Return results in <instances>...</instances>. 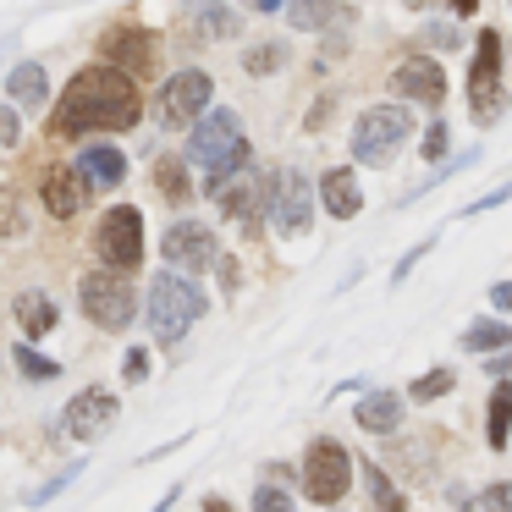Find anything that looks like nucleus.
Returning <instances> with one entry per match:
<instances>
[{"instance_id":"obj_18","label":"nucleus","mask_w":512,"mask_h":512,"mask_svg":"<svg viewBox=\"0 0 512 512\" xmlns=\"http://www.w3.org/2000/svg\"><path fill=\"white\" fill-rule=\"evenodd\" d=\"M78 177L83 182H100V188H116V182L127 177V155H122V149H111V144H89L78 155Z\"/></svg>"},{"instance_id":"obj_7","label":"nucleus","mask_w":512,"mask_h":512,"mask_svg":"<svg viewBox=\"0 0 512 512\" xmlns=\"http://www.w3.org/2000/svg\"><path fill=\"white\" fill-rule=\"evenodd\" d=\"M94 248L111 270H138L144 259V215L133 204H116V210L100 215V232H94Z\"/></svg>"},{"instance_id":"obj_24","label":"nucleus","mask_w":512,"mask_h":512,"mask_svg":"<svg viewBox=\"0 0 512 512\" xmlns=\"http://www.w3.org/2000/svg\"><path fill=\"white\" fill-rule=\"evenodd\" d=\"M507 430H512V386L507 380H496V391H490V446H507Z\"/></svg>"},{"instance_id":"obj_37","label":"nucleus","mask_w":512,"mask_h":512,"mask_svg":"<svg viewBox=\"0 0 512 512\" xmlns=\"http://www.w3.org/2000/svg\"><path fill=\"white\" fill-rule=\"evenodd\" d=\"M490 303H496L501 314H512V281H496V287H490Z\"/></svg>"},{"instance_id":"obj_26","label":"nucleus","mask_w":512,"mask_h":512,"mask_svg":"<svg viewBox=\"0 0 512 512\" xmlns=\"http://www.w3.org/2000/svg\"><path fill=\"white\" fill-rule=\"evenodd\" d=\"M155 188L166 193L171 204H182V199L193 193V188H188V166H182V160H171V155L155 160Z\"/></svg>"},{"instance_id":"obj_28","label":"nucleus","mask_w":512,"mask_h":512,"mask_svg":"<svg viewBox=\"0 0 512 512\" xmlns=\"http://www.w3.org/2000/svg\"><path fill=\"white\" fill-rule=\"evenodd\" d=\"M457 512H512V485H485L474 501H463Z\"/></svg>"},{"instance_id":"obj_34","label":"nucleus","mask_w":512,"mask_h":512,"mask_svg":"<svg viewBox=\"0 0 512 512\" xmlns=\"http://www.w3.org/2000/svg\"><path fill=\"white\" fill-rule=\"evenodd\" d=\"M419 155H430V160L446 155V122H430V133H424V149H419Z\"/></svg>"},{"instance_id":"obj_8","label":"nucleus","mask_w":512,"mask_h":512,"mask_svg":"<svg viewBox=\"0 0 512 512\" xmlns=\"http://www.w3.org/2000/svg\"><path fill=\"white\" fill-rule=\"evenodd\" d=\"M210 94H215L210 72H199V67L177 72V78L160 89V116H166V127H199L204 116H210Z\"/></svg>"},{"instance_id":"obj_39","label":"nucleus","mask_w":512,"mask_h":512,"mask_svg":"<svg viewBox=\"0 0 512 512\" xmlns=\"http://www.w3.org/2000/svg\"><path fill=\"white\" fill-rule=\"evenodd\" d=\"M248 12H276V6H287V0H243Z\"/></svg>"},{"instance_id":"obj_12","label":"nucleus","mask_w":512,"mask_h":512,"mask_svg":"<svg viewBox=\"0 0 512 512\" xmlns=\"http://www.w3.org/2000/svg\"><path fill=\"white\" fill-rule=\"evenodd\" d=\"M160 248H166L171 270H182V276H188V270H210L215 265V232H210V226H199V221H177Z\"/></svg>"},{"instance_id":"obj_23","label":"nucleus","mask_w":512,"mask_h":512,"mask_svg":"<svg viewBox=\"0 0 512 512\" xmlns=\"http://www.w3.org/2000/svg\"><path fill=\"white\" fill-rule=\"evenodd\" d=\"M364 496H369V512H402V507H408L402 490L386 479V468H375V457L364 463Z\"/></svg>"},{"instance_id":"obj_11","label":"nucleus","mask_w":512,"mask_h":512,"mask_svg":"<svg viewBox=\"0 0 512 512\" xmlns=\"http://www.w3.org/2000/svg\"><path fill=\"white\" fill-rule=\"evenodd\" d=\"M116 424V397L105 386H89V391H78V397L67 402V419H61V430L72 435V441H100L105 430Z\"/></svg>"},{"instance_id":"obj_10","label":"nucleus","mask_w":512,"mask_h":512,"mask_svg":"<svg viewBox=\"0 0 512 512\" xmlns=\"http://www.w3.org/2000/svg\"><path fill=\"white\" fill-rule=\"evenodd\" d=\"M309 215H314L309 177H303L298 166L276 171V177H270V226H276L281 237H303L309 232Z\"/></svg>"},{"instance_id":"obj_32","label":"nucleus","mask_w":512,"mask_h":512,"mask_svg":"<svg viewBox=\"0 0 512 512\" xmlns=\"http://www.w3.org/2000/svg\"><path fill=\"white\" fill-rule=\"evenodd\" d=\"M122 375L133 380V386H138V380H149V353H144V347H133V353L122 358Z\"/></svg>"},{"instance_id":"obj_42","label":"nucleus","mask_w":512,"mask_h":512,"mask_svg":"<svg viewBox=\"0 0 512 512\" xmlns=\"http://www.w3.org/2000/svg\"><path fill=\"white\" fill-rule=\"evenodd\" d=\"M408 6H430V0H408Z\"/></svg>"},{"instance_id":"obj_15","label":"nucleus","mask_w":512,"mask_h":512,"mask_svg":"<svg viewBox=\"0 0 512 512\" xmlns=\"http://www.w3.org/2000/svg\"><path fill=\"white\" fill-rule=\"evenodd\" d=\"M391 89L408 94V100H419V105H441L446 100V72H441V61H430V56L402 61L397 78H391Z\"/></svg>"},{"instance_id":"obj_41","label":"nucleus","mask_w":512,"mask_h":512,"mask_svg":"<svg viewBox=\"0 0 512 512\" xmlns=\"http://www.w3.org/2000/svg\"><path fill=\"white\" fill-rule=\"evenodd\" d=\"M204 512H232V507H226L221 496H210V501H204Z\"/></svg>"},{"instance_id":"obj_22","label":"nucleus","mask_w":512,"mask_h":512,"mask_svg":"<svg viewBox=\"0 0 512 512\" xmlns=\"http://www.w3.org/2000/svg\"><path fill=\"white\" fill-rule=\"evenodd\" d=\"M287 17L292 28H331L347 17V6L342 0H287Z\"/></svg>"},{"instance_id":"obj_3","label":"nucleus","mask_w":512,"mask_h":512,"mask_svg":"<svg viewBox=\"0 0 512 512\" xmlns=\"http://www.w3.org/2000/svg\"><path fill=\"white\" fill-rule=\"evenodd\" d=\"M199 320H204V292L193 281H182L177 270L155 276V287H149V325H155L160 342L188 336V325H199Z\"/></svg>"},{"instance_id":"obj_5","label":"nucleus","mask_w":512,"mask_h":512,"mask_svg":"<svg viewBox=\"0 0 512 512\" xmlns=\"http://www.w3.org/2000/svg\"><path fill=\"white\" fill-rule=\"evenodd\" d=\"M78 298H83V314H89L100 331H122V325L133 320V309H138L133 281H127L122 270H89L83 287H78Z\"/></svg>"},{"instance_id":"obj_30","label":"nucleus","mask_w":512,"mask_h":512,"mask_svg":"<svg viewBox=\"0 0 512 512\" xmlns=\"http://www.w3.org/2000/svg\"><path fill=\"white\" fill-rule=\"evenodd\" d=\"M254 512H298V507H292V496H287V490H276V485H259V496H254Z\"/></svg>"},{"instance_id":"obj_20","label":"nucleus","mask_w":512,"mask_h":512,"mask_svg":"<svg viewBox=\"0 0 512 512\" xmlns=\"http://www.w3.org/2000/svg\"><path fill=\"white\" fill-rule=\"evenodd\" d=\"M12 314H17V325H23V336H45V331H56V320H61L50 292H23V298L12 303Z\"/></svg>"},{"instance_id":"obj_21","label":"nucleus","mask_w":512,"mask_h":512,"mask_svg":"<svg viewBox=\"0 0 512 512\" xmlns=\"http://www.w3.org/2000/svg\"><path fill=\"white\" fill-rule=\"evenodd\" d=\"M6 94H12L17 105H39V111H45V100H50V78H45V67H39V61H17L12 78H6Z\"/></svg>"},{"instance_id":"obj_31","label":"nucleus","mask_w":512,"mask_h":512,"mask_svg":"<svg viewBox=\"0 0 512 512\" xmlns=\"http://www.w3.org/2000/svg\"><path fill=\"white\" fill-rule=\"evenodd\" d=\"M281 67V45H259L248 50V72H276Z\"/></svg>"},{"instance_id":"obj_25","label":"nucleus","mask_w":512,"mask_h":512,"mask_svg":"<svg viewBox=\"0 0 512 512\" xmlns=\"http://www.w3.org/2000/svg\"><path fill=\"white\" fill-rule=\"evenodd\" d=\"M507 342H512V325H501V320H479L463 331L468 353H496V347H507Z\"/></svg>"},{"instance_id":"obj_33","label":"nucleus","mask_w":512,"mask_h":512,"mask_svg":"<svg viewBox=\"0 0 512 512\" xmlns=\"http://www.w3.org/2000/svg\"><path fill=\"white\" fill-rule=\"evenodd\" d=\"M78 468H83V463H72V468H67V474H56V479H50V485H45V490H39V496H34V507H45V501H50V496H61V490H67V485H72V479H78Z\"/></svg>"},{"instance_id":"obj_9","label":"nucleus","mask_w":512,"mask_h":512,"mask_svg":"<svg viewBox=\"0 0 512 512\" xmlns=\"http://www.w3.org/2000/svg\"><path fill=\"white\" fill-rule=\"evenodd\" d=\"M468 105L479 122H496L501 111V34L485 28L474 45V72H468Z\"/></svg>"},{"instance_id":"obj_27","label":"nucleus","mask_w":512,"mask_h":512,"mask_svg":"<svg viewBox=\"0 0 512 512\" xmlns=\"http://www.w3.org/2000/svg\"><path fill=\"white\" fill-rule=\"evenodd\" d=\"M12 358H17V369H23V375H28V380H56V375H61V364H56V358H45V353H34V347H28V342H23V347H17V353H12Z\"/></svg>"},{"instance_id":"obj_29","label":"nucleus","mask_w":512,"mask_h":512,"mask_svg":"<svg viewBox=\"0 0 512 512\" xmlns=\"http://www.w3.org/2000/svg\"><path fill=\"white\" fill-rule=\"evenodd\" d=\"M452 386H457V375H452V369H430L424 380H413V397H419V402H435V397H446Z\"/></svg>"},{"instance_id":"obj_19","label":"nucleus","mask_w":512,"mask_h":512,"mask_svg":"<svg viewBox=\"0 0 512 512\" xmlns=\"http://www.w3.org/2000/svg\"><path fill=\"white\" fill-rule=\"evenodd\" d=\"M353 419H358V430H369V435H391L402 424V397L397 391H369Z\"/></svg>"},{"instance_id":"obj_16","label":"nucleus","mask_w":512,"mask_h":512,"mask_svg":"<svg viewBox=\"0 0 512 512\" xmlns=\"http://www.w3.org/2000/svg\"><path fill=\"white\" fill-rule=\"evenodd\" d=\"M45 210L56 215V221H72V215L83 210V177H78V166H50L45 171Z\"/></svg>"},{"instance_id":"obj_4","label":"nucleus","mask_w":512,"mask_h":512,"mask_svg":"<svg viewBox=\"0 0 512 512\" xmlns=\"http://www.w3.org/2000/svg\"><path fill=\"white\" fill-rule=\"evenodd\" d=\"M408 133H413L408 105H369V111L358 116V127H353V155L364 160V166H386L391 149H397Z\"/></svg>"},{"instance_id":"obj_40","label":"nucleus","mask_w":512,"mask_h":512,"mask_svg":"<svg viewBox=\"0 0 512 512\" xmlns=\"http://www.w3.org/2000/svg\"><path fill=\"white\" fill-rule=\"evenodd\" d=\"M452 12H457V17H474V12H479V0H452Z\"/></svg>"},{"instance_id":"obj_2","label":"nucleus","mask_w":512,"mask_h":512,"mask_svg":"<svg viewBox=\"0 0 512 512\" xmlns=\"http://www.w3.org/2000/svg\"><path fill=\"white\" fill-rule=\"evenodd\" d=\"M188 160L199 171H210V182L232 177V171L248 166V138H243V122L237 111H210L199 127H193V144H188Z\"/></svg>"},{"instance_id":"obj_36","label":"nucleus","mask_w":512,"mask_h":512,"mask_svg":"<svg viewBox=\"0 0 512 512\" xmlns=\"http://www.w3.org/2000/svg\"><path fill=\"white\" fill-rule=\"evenodd\" d=\"M0 226H6V232H23V221H17V204H12V193H0Z\"/></svg>"},{"instance_id":"obj_1","label":"nucleus","mask_w":512,"mask_h":512,"mask_svg":"<svg viewBox=\"0 0 512 512\" xmlns=\"http://www.w3.org/2000/svg\"><path fill=\"white\" fill-rule=\"evenodd\" d=\"M144 105H138V89L127 72L116 67H89L67 83L56 105V133L61 138H78V133H122V127H138Z\"/></svg>"},{"instance_id":"obj_38","label":"nucleus","mask_w":512,"mask_h":512,"mask_svg":"<svg viewBox=\"0 0 512 512\" xmlns=\"http://www.w3.org/2000/svg\"><path fill=\"white\" fill-rule=\"evenodd\" d=\"M485 369H490V375H496V380H501V375H507V369H512V353H501V358H490V364H485Z\"/></svg>"},{"instance_id":"obj_35","label":"nucleus","mask_w":512,"mask_h":512,"mask_svg":"<svg viewBox=\"0 0 512 512\" xmlns=\"http://www.w3.org/2000/svg\"><path fill=\"white\" fill-rule=\"evenodd\" d=\"M12 144H17V111L0 105V149H12Z\"/></svg>"},{"instance_id":"obj_13","label":"nucleus","mask_w":512,"mask_h":512,"mask_svg":"<svg viewBox=\"0 0 512 512\" xmlns=\"http://www.w3.org/2000/svg\"><path fill=\"white\" fill-rule=\"evenodd\" d=\"M210 199L221 204V210L232 215V221H243L248 232H254V226H259V204H265L270 193H265V182H259V177H248V171L237 177V171H232V177L210 182Z\"/></svg>"},{"instance_id":"obj_14","label":"nucleus","mask_w":512,"mask_h":512,"mask_svg":"<svg viewBox=\"0 0 512 512\" xmlns=\"http://www.w3.org/2000/svg\"><path fill=\"white\" fill-rule=\"evenodd\" d=\"M100 61H111L116 72H149L155 67V39L144 34V28H111V34L100 39Z\"/></svg>"},{"instance_id":"obj_17","label":"nucleus","mask_w":512,"mask_h":512,"mask_svg":"<svg viewBox=\"0 0 512 512\" xmlns=\"http://www.w3.org/2000/svg\"><path fill=\"white\" fill-rule=\"evenodd\" d=\"M320 204L336 215V221H353L358 210H364V193H358V177L347 166H336V171H325L320 177Z\"/></svg>"},{"instance_id":"obj_6","label":"nucleus","mask_w":512,"mask_h":512,"mask_svg":"<svg viewBox=\"0 0 512 512\" xmlns=\"http://www.w3.org/2000/svg\"><path fill=\"white\" fill-rule=\"evenodd\" d=\"M347 485H353V452L342 441H314L309 457H303V490H309V501L336 507L347 496Z\"/></svg>"}]
</instances>
